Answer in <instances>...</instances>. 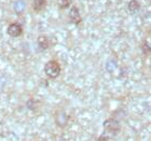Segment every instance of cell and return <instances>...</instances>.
Here are the masks:
<instances>
[{
    "instance_id": "cell-4",
    "label": "cell",
    "mask_w": 151,
    "mask_h": 141,
    "mask_svg": "<svg viewBox=\"0 0 151 141\" xmlns=\"http://www.w3.org/2000/svg\"><path fill=\"white\" fill-rule=\"evenodd\" d=\"M68 121H69V116L67 115L64 111L57 112L56 116H55V122H56L58 127H62V128L65 127V126L68 124Z\"/></svg>"
},
{
    "instance_id": "cell-9",
    "label": "cell",
    "mask_w": 151,
    "mask_h": 141,
    "mask_svg": "<svg viewBox=\"0 0 151 141\" xmlns=\"http://www.w3.org/2000/svg\"><path fill=\"white\" fill-rule=\"evenodd\" d=\"M38 104H39V101H37V99H34V98H30L27 101V107L29 110H36L38 108Z\"/></svg>"
},
{
    "instance_id": "cell-10",
    "label": "cell",
    "mask_w": 151,
    "mask_h": 141,
    "mask_svg": "<svg viewBox=\"0 0 151 141\" xmlns=\"http://www.w3.org/2000/svg\"><path fill=\"white\" fill-rule=\"evenodd\" d=\"M73 3V0H58V6L60 9H67Z\"/></svg>"
},
{
    "instance_id": "cell-3",
    "label": "cell",
    "mask_w": 151,
    "mask_h": 141,
    "mask_svg": "<svg viewBox=\"0 0 151 141\" xmlns=\"http://www.w3.org/2000/svg\"><path fill=\"white\" fill-rule=\"evenodd\" d=\"M6 32H8V35L13 38L19 37L23 34V27L19 25V23H13V24L9 25V27L6 29Z\"/></svg>"
},
{
    "instance_id": "cell-13",
    "label": "cell",
    "mask_w": 151,
    "mask_h": 141,
    "mask_svg": "<svg viewBox=\"0 0 151 141\" xmlns=\"http://www.w3.org/2000/svg\"><path fill=\"white\" fill-rule=\"evenodd\" d=\"M142 51H144V53L146 52V50H149V52L151 51V47H149L148 44H147V42H144V45H142Z\"/></svg>"
},
{
    "instance_id": "cell-11",
    "label": "cell",
    "mask_w": 151,
    "mask_h": 141,
    "mask_svg": "<svg viewBox=\"0 0 151 141\" xmlns=\"http://www.w3.org/2000/svg\"><path fill=\"white\" fill-rule=\"evenodd\" d=\"M24 8H25V6H24V4H22V3H21V6H19V2H17V4L15 3V6H14V9H15V11L17 13H22Z\"/></svg>"
},
{
    "instance_id": "cell-2",
    "label": "cell",
    "mask_w": 151,
    "mask_h": 141,
    "mask_svg": "<svg viewBox=\"0 0 151 141\" xmlns=\"http://www.w3.org/2000/svg\"><path fill=\"white\" fill-rule=\"evenodd\" d=\"M103 125H104L105 132H107L108 135H109V134L116 135V134L121 130V124H120L119 121L116 119H114V117L106 120Z\"/></svg>"
},
{
    "instance_id": "cell-1",
    "label": "cell",
    "mask_w": 151,
    "mask_h": 141,
    "mask_svg": "<svg viewBox=\"0 0 151 141\" xmlns=\"http://www.w3.org/2000/svg\"><path fill=\"white\" fill-rule=\"evenodd\" d=\"M60 65L56 60H49L44 65V73L51 79H56L60 73Z\"/></svg>"
},
{
    "instance_id": "cell-12",
    "label": "cell",
    "mask_w": 151,
    "mask_h": 141,
    "mask_svg": "<svg viewBox=\"0 0 151 141\" xmlns=\"http://www.w3.org/2000/svg\"><path fill=\"white\" fill-rule=\"evenodd\" d=\"M109 139H110L109 135H108V134H104V135H101V137L98 138L97 141H109Z\"/></svg>"
},
{
    "instance_id": "cell-14",
    "label": "cell",
    "mask_w": 151,
    "mask_h": 141,
    "mask_svg": "<svg viewBox=\"0 0 151 141\" xmlns=\"http://www.w3.org/2000/svg\"><path fill=\"white\" fill-rule=\"evenodd\" d=\"M39 141H44V140H39Z\"/></svg>"
},
{
    "instance_id": "cell-5",
    "label": "cell",
    "mask_w": 151,
    "mask_h": 141,
    "mask_svg": "<svg viewBox=\"0 0 151 141\" xmlns=\"http://www.w3.org/2000/svg\"><path fill=\"white\" fill-rule=\"evenodd\" d=\"M69 19L70 22L73 23L75 25H79L81 23L82 19L81 15H80V12H79V9L77 6H71V9L69 11Z\"/></svg>"
},
{
    "instance_id": "cell-8",
    "label": "cell",
    "mask_w": 151,
    "mask_h": 141,
    "mask_svg": "<svg viewBox=\"0 0 151 141\" xmlns=\"http://www.w3.org/2000/svg\"><path fill=\"white\" fill-rule=\"evenodd\" d=\"M127 9L132 14H135L140 10V3L137 1V0H131L127 4Z\"/></svg>"
},
{
    "instance_id": "cell-7",
    "label": "cell",
    "mask_w": 151,
    "mask_h": 141,
    "mask_svg": "<svg viewBox=\"0 0 151 141\" xmlns=\"http://www.w3.org/2000/svg\"><path fill=\"white\" fill-rule=\"evenodd\" d=\"M38 47H40L41 50H47L50 47V41L45 36H39L38 38Z\"/></svg>"
},
{
    "instance_id": "cell-6",
    "label": "cell",
    "mask_w": 151,
    "mask_h": 141,
    "mask_svg": "<svg viewBox=\"0 0 151 141\" xmlns=\"http://www.w3.org/2000/svg\"><path fill=\"white\" fill-rule=\"evenodd\" d=\"M47 6V0H34L32 1V9L36 12H41Z\"/></svg>"
}]
</instances>
